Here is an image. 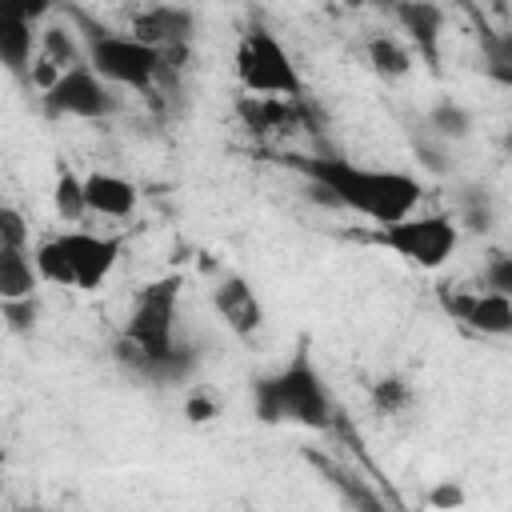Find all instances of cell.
<instances>
[{
	"mask_svg": "<svg viewBox=\"0 0 512 512\" xmlns=\"http://www.w3.org/2000/svg\"><path fill=\"white\" fill-rule=\"evenodd\" d=\"M180 276H160L144 284L132 300L128 324L112 344V356L124 372L148 384H180L192 372V352L176 340V308H180Z\"/></svg>",
	"mask_w": 512,
	"mask_h": 512,
	"instance_id": "6da1fadb",
	"label": "cell"
},
{
	"mask_svg": "<svg viewBox=\"0 0 512 512\" xmlns=\"http://www.w3.org/2000/svg\"><path fill=\"white\" fill-rule=\"evenodd\" d=\"M292 164L308 180L312 196H320L332 208L356 212L376 228L404 220L408 212H416L424 196V184L400 168H368L344 156H296Z\"/></svg>",
	"mask_w": 512,
	"mask_h": 512,
	"instance_id": "7a4b0ae2",
	"label": "cell"
},
{
	"mask_svg": "<svg viewBox=\"0 0 512 512\" xmlns=\"http://www.w3.org/2000/svg\"><path fill=\"white\" fill-rule=\"evenodd\" d=\"M252 412L260 424H288L308 432H324L332 424L336 404L308 348L292 352V360H284L276 372L252 380Z\"/></svg>",
	"mask_w": 512,
	"mask_h": 512,
	"instance_id": "3957f363",
	"label": "cell"
},
{
	"mask_svg": "<svg viewBox=\"0 0 512 512\" xmlns=\"http://www.w3.org/2000/svg\"><path fill=\"white\" fill-rule=\"evenodd\" d=\"M88 28V40H84V52H88V64L116 88H128V92H152L164 72L172 68L168 56L152 44H144L140 36L132 32H112V28H92L88 20H80Z\"/></svg>",
	"mask_w": 512,
	"mask_h": 512,
	"instance_id": "277c9868",
	"label": "cell"
},
{
	"mask_svg": "<svg viewBox=\"0 0 512 512\" xmlns=\"http://www.w3.org/2000/svg\"><path fill=\"white\" fill-rule=\"evenodd\" d=\"M236 80L252 96H284L300 100L304 96V76L292 64L288 48L268 32L264 24H252L236 40Z\"/></svg>",
	"mask_w": 512,
	"mask_h": 512,
	"instance_id": "5b68a950",
	"label": "cell"
},
{
	"mask_svg": "<svg viewBox=\"0 0 512 512\" xmlns=\"http://www.w3.org/2000/svg\"><path fill=\"white\" fill-rule=\"evenodd\" d=\"M376 244H384L392 256H400L412 268L436 272L444 268L460 248V224L452 212H408L404 220L380 224Z\"/></svg>",
	"mask_w": 512,
	"mask_h": 512,
	"instance_id": "8992f818",
	"label": "cell"
},
{
	"mask_svg": "<svg viewBox=\"0 0 512 512\" xmlns=\"http://www.w3.org/2000/svg\"><path fill=\"white\" fill-rule=\"evenodd\" d=\"M44 112L52 120H108L120 112V88L108 84L88 60L64 68L48 88H40Z\"/></svg>",
	"mask_w": 512,
	"mask_h": 512,
	"instance_id": "52a82bcc",
	"label": "cell"
},
{
	"mask_svg": "<svg viewBox=\"0 0 512 512\" xmlns=\"http://www.w3.org/2000/svg\"><path fill=\"white\" fill-rule=\"evenodd\" d=\"M52 4L56 0H0V60L16 80L32 76V56L40 52Z\"/></svg>",
	"mask_w": 512,
	"mask_h": 512,
	"instance_id": "ba28073f",
	"label": "cell"
},
{
	"mask_svg": "<svg viewBox=\"0 0 512 512\" xmlns=\"http://www.w3.org/2000/svg\"><path fill=\"white\" fill-rule=\"evenodd\" d=\"M128 32L140 36L144 44L160 48L168 56L172 68H180V60L188 56L192 40H196V12L184 4H168V0H152L144 8L132 12Z\"/></svg>",
	"mask_w": 512,
	"mask_h": 512,
	"instance_id": "9c48e42d",
	"label": "cell"
},
{
	"mask_svg": "<svg viewBox=\"0 0 512 512\" xmlns=\"http://www.w3.org/2000/svg\"><path fill=\"white\" fill-rule=\"evenodd\" d=\"M440 304L452 320H460L468 332L480 336H512V300L492 292V288H456L440 292Z\"/></svg>",
	"mask_w": 512,
	"mask_h": 512,
	"instance_id": "30bf717a",
	"label": "cell"
},
{
	"mask_svg": "<svg viewBox=\"0 0 512 512\" xmlns=\"http://www.w3.org/2000/svg\"><path fill=\"white\" fill-rule=\"evenodd\" d=\"M64 244H68V256H72V268H76V288L80 292H96L104 288V280L112 276L120 252H124V240L120 236H100V232H84V228H72V232H60Z\"/></svg>",
	"mask_w": 512,
	"mask_h": 512,
	"instance_id": "8fae6325",
	"label": "cell"
},
{
	"mask_svg": "<svg viewBox=\"0 0 512 512\" xmlns=\"http://www.w3.org/2000/svg\"><path fill=\"white\" fill-rule=\"evenodd\" d=\"M212 308L224 320V328L240 340H252L264 328V304L256 296V288L240 276V272H224L212 284Z\"/></svg>",
	"mask_w": 512,
	"mask_h": 512,
	"instance_id": "7c38bea8",
	"label": "cell"
},
{
	"mask_svg": "<svg viewBox=\"0 0 512 512\" xmlns=\"http://www.w3.org/2000/svg\"><path fill=\"white\" fill-rule=\"evenodd\" d=\"M392 20L400 24V32L408 36V44L416 48V56H424L428 64L440 60V36H444V8L436 0H404Z\"/></svg>",
	"mask_w": 512,
	"mask_h": 512,
	"instance_id": "4fadbf2b",
	"label": "cell"
},
{
	"mask_svg": "<svg viewBox=\"0 0 512 512\" xmlns=\"http://www.w3.org/2000/svg\"><path fill=\"white\" fill-rule=\"evenodd\" d=\"M84 192H88V212L108 216V220H128L140 204V188L128 176H116V172H88Z\"/></svg>",
	"mask_w": 512,
	"mask_h": 512,
	"instance_id": "5bb4252c",
	"label": "cell"
},
{
	"mask_svg": "<svg viewBox=\"0 0 512 512\" xmlns=\"http://www.w3.org/2000/svg\"><path fill=\"white\" fill-rule=\"evenodd\" d=\"M40 272L32 260V248H0V300H16V296H36L40 288Z\"/></svg>",
	"mask_w": 512,
	"mask_h": 512,
	"instance_id": "9a60e30c",
	"label": "cell"
},
{
	"mask_svg": "<svg viewBox=\"0 0 512 512\" xmlns=\"http://www.w3.org/2000/svg\"><path fill=\"white\" fill-rule=\"evenodd\" d=\"M472 128H476L472 112H468L460 100H452V96H440V100L424 112V132H432V136H436V140H444V144L468 140V136H472Z\"/></svg>",
	"mask_w": 512,
	"mask_h": 512,
	"instance_id": "2e32d148",
	"label": "cell"
},
{
	"mask_svg": "<svg viewBox=\"0 0 512 512\" xmlns=\"http://www.w3.org/2000/svg\"><path fill=\"white\" fill-rule=\"evenodd\" d=\"M460 232H492L496 224V196L484 184H460L456 188V208H452Z\"/></svg>",
	"mask_w": 512,
	"mask_h": 512,
	"instance_id": "e0dca14e",
	"label": "cell"
},
{
	"mask_svg": "<svg viewBox=\"0 0 512 512\" xmlns=\"http://www.w3.org/2000/svg\"><path fill=\"white\" fill-rule=\"evenodd\" d=\"M300 100H284V96H240V116H244V124L252 128V132H280L288 120H292V108H296Z\"/></svg>",
	"mask_w": 512,
	"mask_h": 512,
	"instance_id": "ac0fdd59",
	"label": "cell"
},
{
	"mask_svg": "<svg viewBox=\"0 0 512 512\" xmlns=\"http://www.w3.org/2000/svg\"><path fill=\"white\" fill-rule=\"evenodd\" d=\"M32 260H36V272H40L44 284L76 288V268H72V256H68L64 236H44V240L32 248Z\"/></svg>",
	"mask_w": 512,
	"mask_h": 512,
	"instance_id": "d6986e66",
	"label": "cell"
},
{
	"mask_svg": "<svg viewBox=\"0 0 512 512\" xmlns=\"http://www.w3.org/2000/svg\"><path fill=\"white\" fill-rule=\"evenodd\" d=\"M480 60L484 76L500 88H512V28H484L480 32Z\"/></svg>",
	"mask_w": 512,
	"mask_h": 512,
	"instance_id": "ffe728a7",
	"label": "cell"
},
{
	"mask_svg": "<svg viewBox=\"0 0 512 512\" xmlns=\"http://www.w3.org/2000/svg\"><path fill=\"white\" fill-rule=\"evenodd\" d=\"M52 208L64 224H80L88 212V192H84V176H76L72 168H60L52 180Z\"/></svg>",
	"mask_w": 512,
	"mask_h": 512,
	"instance_id": "44dd1931",
	"label": "cell"
},
{
	"mask_svg": "<svg viewBox=\"0 0 512 512\" xmlns=\"http://www.w3.org/2000/svg\"><path fill=\"white\" fill-rule=\"evenodd\" d=\"M368 64L384 80H400L412 72V48L396 36H372L368 40Z\"/></svg>",
	"mask_w": 512,
	"mask_h": 512,
	"instance_id": "7402d4cb",
	"label": "cell"
},
{
	"mask_svg": "<svg viewBox=\"0 0 512 512\" xmlns=\"http://www.w3.org/2000/svg\"><path fill=\"white\" fill-rule=\"evenodd\" d=\"M372 404L384 416H404L412 408V384L404 376H380L372 384Z\"/></svg>",
	"mask_w": 512,
	"mask_h": 512,
	"instance_id": "603a6c76",
	"label": "cell"
},
{
	"mask_svg": "<svg viewBox=\"0 0 512 512\" xmlns=\"http://www.w3.org/2000/svg\"><path fill=\"white\" fill-rule=\"evenodd\" d=\"M4 312V328L12 336H32L40 324V300L36 296H16V300H0Z\"/></svg>",
	"mask_w": 512,
	"mask_h": 512,
	"instance_id": "cb8c5ba5",
	"label": "cell"
},
{
	"mask_svg": "<svg viewBox=\"0 0 512 512\" xmlns=\"http://www.w3.org/2000/svg\"><path fill=\"white\" fill-rule=\"evenodd\" d=\"M0 248H32V228L20 208L4 204L0 208Z\"/></svg>",
	"mask_w": 512,
	"mask_h": 512,
	"instance_id": "d4e9b609",
	"label": "cell"
},
{
	"mask_svg": "<svg viewBox=\"0 0 512 512\" xmlns=\"http://www.w3.org/2000/svg\"><path fill=\"white\" fill-rule=\"evenodd\" d=\"M480 284L512 300V252H492V256L484 260V272H480Z\"/></svg>",
	"mask_w": 512,
	"mask_h": 512,
	"instance_id": "484cf974",
	"label": "cell"
},
{
	"mask_svg": "<svg viewBox=\"0 0 512 512\" xmlns=\"http://www.w3.org/2000/svg\"><path fill=\"white\" fill-rule=\"evenodd\" d=\"M428 136H432V132H428ZM416 156H420V164H424L428 172H448V164H452V160H448V144L436 140V136H432V144L420 140V144H416Z\"/></svg>",
	"mask_w": 512,
	"mask_h": 512,
	"instance_id": "4316f807",
	"label": "cell"
},
{
	"mask_svg": "<svg viewBox=\"0 0 512 512\" xmlns=\"http://www.w3.org/2000/svg\"><path fill=\"white\" fill-rule=\"evenodd\" d=\"M184 412H188V420H212L216 416V400H208L204 392H192L188 404H184Z\"/></svg>",
	"mask_w": 512,
	"mask_h": 512,
	"instance_id": "83f0119b",
	"label": "cell"
},
{
	"mask_svg": "<svg viewBox=\"0 0 512 512\" xmlns=\"http://www.w3.org/2000/svg\"><path fill=\"white\" fill-rule=\"evenodd\" d=\"M428 504H432V508H448V504H464V492H460V484H440V488H432V496H428Z\"/></svg>",
	"mask_w": 512,
	"mask_h": 512,
	"instance_id": "f1b7e54d",
	"label": "cell"
},
{
	"mask_svg": "<svg viewBox=\"0 0 512 512\" xmlns=\"http://www.w3.org/2000/svg\"><path fill=\"white\" fill-rule=\"evenodd\" d=\"M348 4H352V8H380V12H388V16H392L404 0H348Z\"/></svg>",
	"mask_w": 512,
	"mask_h": 512,
	"instance_id": "f546056e",
	"label": "cell"
},
{
	"mask_svg": "<svg viewBox=\"0 0 512 512\" xmlns=\"http://www.w3.org/2000/svg\"><path fill=\"white\" fill-rule=\"evenodd\" d=\"M500 144H504V152H508V156H512V128H508V132H504V140H500Z\"/></svg>",
	"mask_w": 512,
	"mask_h": 512,
	"instance_id": "4dcf8cb0",
	"label": "cell"
}]
</instances>
